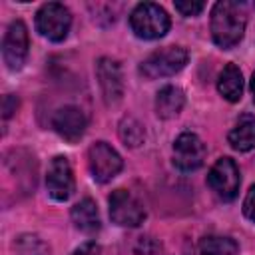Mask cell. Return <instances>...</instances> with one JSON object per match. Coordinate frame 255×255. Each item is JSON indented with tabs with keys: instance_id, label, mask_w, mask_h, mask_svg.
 <instances>
[{
	"instance_id": "1",
	"label": "cell",
	"mask_w": 255,
	"mask_h": 255,
	"mask_svg": "<svg viewBox=\"0 0 255 255\" xmlns=\"http://www.w3.org/2000/svg\"><path fill=\"white\" fill-rule=\"evenodd\" d=\"M245 24L247 12L243 4L233 0L215 2L211 10V38L219 48L229 50L237 46L245 34Z\"/></svg>"
},
{
	"instance_id": "2",
	"label": "cell",
	"mask_w": 255,
	"mask_h": 255,
	"mask_svg": "<svg viewBox=\"0 0 255 255\" xmlns=\"http://www.w3.org/2000/svg\"><path fill=\"white\" fill-rule=\"evenodd\" d=\"M169 16L167 12L153 2L137 4L129 14L131 32L141 40H157L167 34L169 30Z\"/></svg>"
},
{
	"instance_id": "3",
	"label": "cell",
	"mask_w": 255,
	"mask_h": 255,
	"mask_svg": "<svg viewBox=\"0 0 255 255\" xmlns=\"http://www.w3.org/2000/svg\"><path fill=\"white\" fill-rule=\"evenodd\" d=\"M187 64V50L181 46H165L161 50H155L139 64V74L145 80H157L167 78L183 70Z\"/></svg>"
},
{
	"instance_id": "4",
	"label": "cell",
	"mask_w": 255,
	"mask_h": 255,
	"mask_svg": "<svg viewBox=\"0 0 255 255\" xmlns=\"http://www.w3.org/2000/svg\"><path fill=\"white\" fill-rule=\"evenodd\" d=\"M72 26L70 10L60 2L42 4L36 12V30L50 42H62Z\"/></svg>"
},
{
	"instance_id": "5",
	"label": "cell",
	"mask_w": 255,
	"mask_h": 255,
	"mask_svg": "<svg viewBox=\"0 0 255 255\" xmlns=\"http://www.w3.org/2000/svg\"><path fill=\"white\" fill-rule=\"evenodd\" d=\"M88 165H90L92 177L98 183H108L120 173L124 161H122L120 153L110 143L96 141L88 149Z\"/></svg>"
},
{
	"instance_id": "6",
	"label": "cell",
	"mask_w": 255,
	"mask_h": 255,
	"mask_svg": "<svg viewBox=\"0 0 255 255\" xmlns=\"http://www.w3.org/2000/svg\"><path fill=\"white\" fill-rule=\"evenodd\" d=\"M207 183L219 199H223V201L235 199V195L239 191V183H241L237 163L231 157L217 159L207 173Z\"/></svg>"
},
{
	"instance_id": "7",
	"label": "cell",
	"mask_w": 255,
	"mask_h": 255,
	"mask_svg": "<svg viewBox=\"0 0 255 255\" xmlns=\"http://www.w3.org/2000/svg\"><path fill=\"white\" fill-rule=\"evenodd\" d=\"M110 217L120 227H137L145 219V209L128 189L112 191L110 199Z\"/></svg>"
},
{
	"instance_id": "8",
	"label": "cell",
	"mask_w": 255,
	"mask_h": 255,
	"mask_svg": "<svg viewBox=\"0 0 255 255\" xmlns=\"http://www.w3.org/2000/svg\"><path fill=\"white\" fill-rule=\"evenodd\" d=\"M205 143L199 135L183 131L173 141V163L181 171H195L205 161Z\"/></svg>"
},
{
	"instance_id": "9",
	"label": "cell",
	"mask_w": 255,
	"mask_h": 255,
	"mask_svg": "<svg viewBox=\"0 0 255 255\" xmlns=\"http://www.w3.org/2000/svg\"><path fill=\"white\" fill-rule=\"evenodd\" d=\"M28 56V30L22 20H14L2 42V58L8 70H20Z\"/></svg>"
},
{
	"instance_id": "10",
	"label": "cell",
	"mask_w": 255,
	"mask_h": 255,
	"mask_svg": "<svg viewBox=\"0 0 255 255\" xmlns=\"http://www.w3.org/2000/svg\"><path fill=\"white\" fill-rule=\"evenodd\" d=\"M96 76L102 88L104 102L108 106H118L124 96V82H122V70L120 64L112 58H100L96 64Z\"/></svg>"
},
{
	"instance_id": "11",
	"label": "cell",
	"mask_w": 255,
	"mask_h": 255,
	"mask_svg": "<svg viewBox=\"0 0 255 255\" xmlns=\"http://www.w3.org/2000/svg\"><path fill=\"white\" fill-rule=\"evenodd\" d=\"M46 189L48 195L56 201H66L74 191V175L70 161L64 155H56L50 161L48 175H46Z\"/></svg>"
},
{
	"instance_id": "12",
	"label": "cell",
	"mask_w": 255,
	"mask_h": 255,
	"mask_svg": "<svg viewBox=\"0 0 255 255\" xmlns=\"http://www.w3.org/2000/svg\"><path fill=\"white\" fill-rule=\"evenodd\" d=\"M52 128L66 141H78L86 131V116L76 106H64L54 114Z\"/></svg>"
},
{
	"instance_id": "13",
	"label": "cell",
	"mask_w": 255,
	"mask_h": 255,
	"mask_svg": "<svg viewBox=\"0 0 255 255\" xmlns=\"http://www.w3.org/2000/svg\"><path fill=\"white\" fill-rule=\"evenodd\" d=\"M229 145L235 151H249L255 147V116L243 114L235 122V128L227 135Z\"/></svg>"
},
{
	"instance_id": "14",
	"label": "cell",
	"mask_w": 255,
	"mask_h": 255,
	"mask_svg": "<svg viewBox=\"0 0 255 255\" xmlns=\"http://www.w3.org/2000/svg\"><path fill=\"white\" fill-rule=\"evenodd\" d=\"M185 104V96H183V90L177 88V86H163L159 92H157V98H155V114L163 120H169V118H175L181 108Z\"/></svg>"
},
{
	"instance_id": "15",
	"label": "cell",
	"mask_w": 255,
	"mask_h": 255,
	"mask_svg": "<svg viewBox=\"0 0 255 255\" xmlns=\"http://www.w3.org/2000/svg\"><path fill=\"white\" fill-rule=\"evenodd\" d=\"M72 221H74L76 229H80L88 235H94L100 229V213H98L96 203L90 197L78 201L72 207Z\"/></svg>"
},
{
	"instance_id": "16",
	"label": "cell",
	"mask_w": 255,
	"mask_h": 255,
	"mask_svg": "<svg viewBox=\"0 0 255 255\" xmlns=\"http://www.w3.org/2000/svg\"><path fill=\"white\" fill-rule=\"evenodd\" d=\"M217 90L227 102H239L243 94V76L235 64H227L217 80Z\"/></svg>"
},
{
	"instance_id": "17",
	"label": "cell",
	"mask_w": 255,
	"mask_h": 255,
	"mask_svg": "<svg viewBox=\"0 0 255 255\" xmlns=\"http://www.w3.org/2000/svg\"><path fill=\"white\" fill-rule=\"evenodd\" d=\"M201 255H237V243L231 237L207 235L199 241Z\"/></svg>"
},
{
	"instance_id": "18",
	"label": "cell",
	"mask_w": 255,
	"mask_h": 255,
	"mask_svg": "<svg viewBox=\"0 0 255 255\" xmlns=\"http://www.w3.org/2000/svg\"><path fill=\"white\" fill-rule=\"evenodd\" d=\"M118 131H120L122 141L126 145H129V147H137L145 139V129H143V126L135 118H124L120 122V129Z\"/></svg>"
},
{
	"instance_id": "19",
	"label": "cell",
	"mask_w": 255,
	"mask_h": 255,
	"mask_svg": "<svg viewBox=\"0 0 255 255\" xmlns=\"http://www.w3.org/2000/svg\"><path fill=\"white\" fill-rule=\"evenodd\" d=\"M16 255H50V249L40 237L22 235L16 241Z\"/></svg>"
},
{
	"instance_id": "20",
	"label": "cell",
	"mask_w": 255,
	"mask_h": 255,
	"mask_svg": "<svg viewBox=\"0 0 255 255\" xmlns=\"http://www.w3.org/2000/svg\"><path fill=\"white\" fill-rule=\"evenodd\" d=\"M173 6L181 16H197L205 8V4L199 0H177L173 2Z\"/></svg>"
},
{
	"instance_id": "21",
	"label": "cell",
	"mask_w": 255,
	"mask_h": 255,
	"mask_svg": "<svg viewBox=\"0 0 255 255\" xmlns=\"http://www.w3.org/2000/svg\"><path fill=\"white\" fill-rule=\"evenodd\" d=\"M243 213L249 221L255 223V185L249 187L247 195H245V201H243Z\"/></svg>"
},
{
	"instance_id": "22",
	"label": "cell",
	"mask_w": 255,
	"mask_h": 255,
	"mask_svg": "<svg viewBox=\"0 0 255 255\" xmlns=\"http://www.w3.org/2000/svg\"><path fill=\"white\" fill-rule=\"evenodd\" d=\"M16 108H18V98L16 96H12V94H8V96H4V100H2V112H4V120H8L14 112H16Z\"/></svg>"
},
{
	"instance_id": "23",
	"label": "cell",
	"mask_w": 255,
	"mask_h": 255,
	"mask_svg": "<svg viewBox=\"0 0 255 255\" xmlns=\"http://www.w3.org/2000/svg\"><path fill=\"white\" fill-rule=\"evenodd\" d=\"M74 255H100V245L94 243V241H88V243L80 245V247L74 251Z\"/></svg>"
},
{
	"instance_id": "24",
	"label": "cell",
	"mask_w": 255,
	"mask_h": 255,
	"mask_svg": "<svg viewBox=\"0 0 255 255\" xmlns=\"http://www.w3.org/2000/svg\"><path fill=\"white\" fill-rule=\"evenodd\" d=\"M251 94H253V100H255V72H253V78H251Z\"/></svg>"
}]
</instances>
